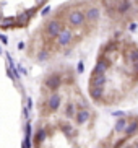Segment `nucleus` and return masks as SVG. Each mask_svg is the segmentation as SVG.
<instances>
[{
  "mask_svg": "<svg viewBox=\"0 0 138 148\" xmlns=\"http://www.w3.org/2000/svg\"><path fill=\"white\" fill-rule=\"evenodd\" d=\"M124 132H125L127 137H132V135L137 134V132H138V119H133L130 124L127 122V125H125V129H124Z\"/></svg>",
  "mask_w": 138,
  "mask_h": 148,
  "instance_id": "4",
  "label": "nucleus"
},
{
  "mask_svg": "<svg viewBox=\"0 0 138 148\" xmlns=\"http://www.w3.org/2000/svg\"><path fill=\"white\" fill-rule=\"evenodd\" d=\"M125 114H127V112H124V111H114V112H112V116H114L115 119H119V117H124Z\"/></svg>",
  "mask_w": 138,
  "mask_h": 148,
  "instance_id": "11",
  "label": "nucleus"
},
{
  "mask_svg": "<svg viewBox=\"0 0 138 148\" xmlns=\"http://www.w3.org/2000/svg\"><path fill=\"white\" fill-rule=\"evenodd\" d=\"M115 49H117V44L112 41V42H107L106 46H104V52H106V54H107V52H112V51H115Z\"/></svg>",
  "mask_w": 138,
  "mask_h": 148,
  "instance_id": "9",
  "label": "nucleus"
},
{
  "mask_svg": "<svg viewBox=\"0 0 138 148\" xmlns=\"http://www.w3.org/2000/svg\"><path fill=\"white\" fill-rule=\"evenodd\" d=\"M127 10H130V2H127V0H125V2L119 7V12H120V13H125Z\"/></svg>",
  "mask_w": 138,
  "mask_h": 148,
  "instance_id": "10",
  "label": "nucleus"
},
{
  "mask_svg": "<svg viewBox=\"0 0 138 148\" xmlns=\"http://www.w3.org/2000/svg\"><path fill=\"white\" fill-rule=\"evenodd\" d=\"M89 96L94 101H99L104 96V86H89Z\"/></svg>",
  "mask_w": 138,
  "mask_h": 148,
  "instance_id": "5",
  "label": "nucleus"
},
{
  "mask_svg": "<svg viewBox=\"0 0 138 148\" xmlns=\"http://www.w3.org/2000/svg\"><path fill=\"white\" fill-rule=\"evenodd\" d=\"M125 125H127V119L125 117H119L117 122H115V132H124Z\"/></svg>",
  "mask_w": 138,
  "mask_h": 148,
  "instance_id": "8",
  "label": "nucleus"
},
{
  "mask_svg": "<svg viewBox=\"0 0 138 148\" xmlns=\"http://www.w3.org/2000/svg\"><path fill=\"white\" fill-rule=\"evenodd\" d=\"M109 65H111V62H109V60H99V62L94 65V69H93V73H91V77H93V75L106 73V72H107V69H109Z\"/></svg>",
  "mask_w": 138,
  "mask_h": 148,
  "instance_id": "2",
  "label": "nucleus"
},
{
  "mask_svg": "<svg viewBox=\"0 0 138 148\" xmlns=\"http://www.w3.org/2000/svg\"><path fill=\"white\" fill-rule=\"evenodd\" d=\"M86 20L88 21H91V23H94V21H98V20H99V10L98 8H88L86 10Z\"/></svg>",
  "mask_w": 138,
  "mask_h": 148,
  "instance_id": "6",
  "label": "nucleus"
},
{
  "mask_svg": "<svg viewBox=\"0 0 138 148\" xmlns=\"http://www.w3.org/2000/svg\"><path fill=\"white\" fill-rule=\"evenodd\" d=\"M127 148H133V147H127Z\"/></svg>",
  "mask_w": 138,
  "mask_h": 148,
  "instance_id": "15",
  "label": "nucleus"
},
{
  "mask_svg": "<svg viewBox=\"0 0 138 148\" xmlns=\"http://www.w3.org/2000/svg\"><path fill=\"white\" fill-rule=\"evenodd\" d=\"M124 142H125V140H120V142H117V143L114 145V148H120L122 145H124Z\"/></svg>",
  "mask_w": 138,
  "mask_h": 148,
  "instance_id": "13",
  "label": "nucleus"
},
{
  "mask_svg": "<svg viewBox=\"0 0 138 148\" xmlns=\"http://www.w3.org/2000/svg\"><path fill=\"white\" fill-rule=\"evenodd\" d=\"M137 28H138V26H137V23H132V25L128 26V29H130V31H137Z\"/></svg>",
  "mask_w": 138,
  "mask_h": 148,
  "instance_id": "12",
  "label": "nucleus"
},
{
  "mask_svg": "<svg viewBox=\"0 0 138 148\" xmlns=\"http://www.w3.org/2000/svg\"><path fill=\"white\" fill-rule=\"evenodd\" d=\"M127 59L130 60V64L137 65V64H138V49H132V51L127 54Z\"/></svg>",
  "mask_w": 138,
  "mask_h": 148,
  "instance_id": "7",
  "label": "nucleus"
},
{
  "mask_svg": "<svg viewBox=\"0 0 138 148\" xmlns=\"http://www.w3.org/2000/svg\"><path fill=\"white\" fill-rule=\"evenodd\" d=\"M107 83V78H106V73L101 75H93L89 80V86H104Z\"/></svg>",
  "mask_w": 138,
  "mask_h": 148,
  "instance_id": "3",
  "label": "nucleus"
},
{
  "mask_svg": "<svg viewBox=\"0 0 138 148\" xmlns=\"http://www.w3.org/2000/svg\"><path fill=\"white\" fill-rule=\"evenodd\" d=\"M91 117V112L88 111V108H80L77 111V116H75V121H77L78 125H83V124H86Z\"/></svg>",
  "mask_w": 138,
  "mask_h": 148,
  "instance_id": "1",
  "label": "nucleus"
},
{
  "mask_svg": "<svg viewBox=\"0 0 138 148\" xmlns=\"http://www.w3.org/2000/svg\"><path fill=\"white\" fill-rule=\"evenodd\" d=\"M78 72H83V64H78Z\"/></svg>",
  "mask_w": 138,
  "mask_h": 148,
  "instance_id": "14",
  "label": "nucleus"
}]
</instances>
